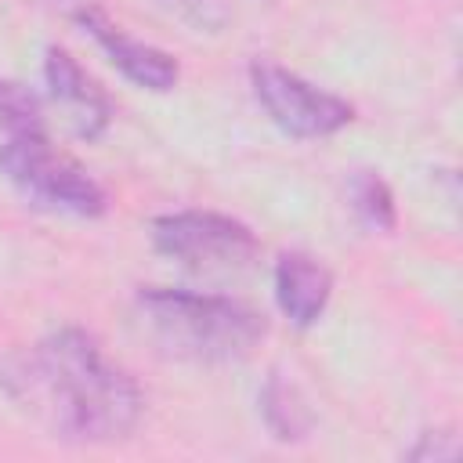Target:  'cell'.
<instances>
[{"label":"cell","mask_w":463,"mask_h":463,"mask_svg":"<svg viewBox=\"0 0 463 463\" xmlns=\"http://www.w3.org/2000/svg\"><path fill=\"white\" fill-rule=\"evenodd\" d=\"M459 445H456V434L449 430H430L420 438L416 449H409V459H456Z\"/></svg>","instance_id":"4fadbf2b"},{"label":"cell","mask_w":463,"mask_h":463,"mask_svg":"<svg viewBox=\"0 0 463 463\" xmlns=\"http://www.w3.org/2000/svg\"><path fill=\"white\" fill-rule=\"evenodd\" d=\"M260 412H264L268 430L275 438H282V441H297V438H304L311 430V412L304 409L300 394L279 373L260 391Z\"/></svg>","instance_id":"9c48e42d"},{"label":"cell","mask_w":463,"mask_h":463,"mask_svg":"<svg viewBox=\"0 0 463 463\" xmlns=\"http://www.w3.org/2000/svg\"><path fill=\"white\" fill-rule=\"evenodd\" d=\"M0 174L36 206L76 217H98L105 210L101 184L76 159L54 152L43 134L7 137L0 145Z\"/></svg>","instance_id":"3957f363"},{"label":"cell","mask_w":463,"mask_h":463,"mask_svg":"<svg viewBox=\"0 0 463 463\" xmlns=\"http://www.w3.org/2000/svg\"><path fill=\"white\" fill-rule=\"evenodd\" d=\"M163 4H166L174 14H181L188 25H195L199 33H203V29L213 33V29H221L224 18H228L221 0H163Z\"/></svg>","instance_id":"7c38bea8"},{"label":"cell","mask_w":463,"mask_h":463,"mask_svg":"<svg viewBox=\"0 0 463 463\" xmlns=\"http://www.w3.org/2000/svg\"><path fill=\"white\" fill-rule=\"evenodd\" d=\"M152 242L163 257L181 264L184 271L224 279L253 268L260 242L257 235L224 213L213 210H177L152 221Z\"/></svg>","instance_id":"277c9868"},{"label":"cell","mask_w":463,"mask_h":463,"mask_svg":"<svg viewBox=\"0 0 463 463\" xmlns=\"http://www.w3.org/2000/svg\"><path fill=\"white\" fill-rule=\"evenodd\" d=\"M43 80L51 87V98L65 109V116L80 137H98L109 127V119H112L109 94L83 72V65L69 51H61V47L47 51Z\"/></svg>","instance_id":"8992f818"},{"label":"cell","mask_w":463,"mask_h":463,"mask_svg":"<svg viewBox=\"0 0 463 463\" xmlns=\"http://www.w3.org/2000/svg\"><path fill=\"white\" fill-rule=\"evenodd\" d=\"M329 297H333V275L322 260H315L300 250L279 257V264H275V300H279V311L297 329L315 326L322 318Z\"/></svg>","instance_id":"ba28073f"},{"label":"cell","mask_w":463,"mask_h":463,"mask_svg":"<svg viewBox=\"0 0 463 463\" xmlns=\"http://www.w3.org/2000/svg\"><path fill=\"white\" fill-rule=\"evenodd\" d=\"M0 127L7 130V137H14V134H43L40 101L22 83L0 80Z\"/></svg>","instance_id":"8fae6325"},{"label":"cell","mask_w":463,"mask_h":463,"mask_svg":"<svg viewBox=\"0 0 463 463\" xmlns=\"http://www.w3.org/2000/svg\"><path fill=\"white\" fill-rule=\"evenodd\" d=\"M351 206L354 217L369 228V232H391L398 213H394V195L387 188V181L376 170H358L351 181Z\"/></svg>","instance_id":"30bf717a"},{"label":"cell","mask_w":463,"mask_h":463,"mask_svg":"<svg viewBox=\"0 0 463 463\" xmlns=\"http://www.w3.org/2000/svg\"><path fill=\"white\" fill-rule=\"evenodd\" d=\"M137 318L163 354L195 365L239 362L268 333L253 307L195 289H141Z\"/></svg>","instance_id":"7a4b0ae2"},{"label":"cell","mask_w":463,"mask_h":463,"mask_svg":"<svg viewBox=\"0 0 463 463\" xmlns=\"http://www.w3.org/2000/svg\"><path fill=\"white\" fill-rule=\"evenodd\" d=\"M250 83H253L257 101L271 116V123L293 137H329V134L344 130L354 116L344 98H336L271 61H257L250 69Z\"/></svg>","instance_id":"5b68a950"},{"label":"cell","mask_w":463,"mask_h":463,"mask_svg":"<svg viewBox=\"0 0 463 463\" xmlns=\"http://www.w3.org/2000/svg\"><path fill=\"white\" fill-rule=\"evenodd\" d=\"M80 22H83V29L101 43V51L112 58V65H116L127 80H134L137 87L170 90V87L177 83V61H174L166 51H159V47H152V43H145V40L127 36L119 25H112V22H109L101 11H94V7H83V11H80Z\"/></svg>","instance_id":"52a82bcc"},{"label":"cell","mask_w":463,"mask_h":463,"mask_svg":"<svg viewBox=\"0 0 463 463\" xmlns=\"http://www.w3.org/2000/svg\"><path fill=\"white\" fill-rule=\"evenodd\" d=\"M33 380L54 416V427L76 441L127 438L145 409V398L127 369L105 358L83 329H58L40 340Z\"/></svg>","instance_id":"6da1fadb"}]
</instances>
